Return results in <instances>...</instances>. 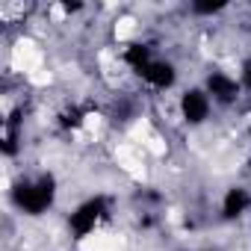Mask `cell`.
<instances>
[{"mask_svg":"<svg viewBox=\"0 0 251 251\" xmlns=\"http://www.w3.org/2000/svg\"><path fill=\"white\" fill-rule=\"evenodd\" d=\"M245 83H248V86H251V62H248V65H245Z\"/></svg>","mask_w":251,"mask_h":251,"instance_id":"cell-7","label":"cell"},{"mask_svg":"<svg viewBox=\"0 0 251 251\" xmlns=\"http://www.w3.org/2000/svg\"><path fill=\"white\" fill-rule=\"evenodd\" d=\"M53 201V180L50 177H42V180H27L15 189V204L30 213V216H39L50 207Z\"/></svg>","mask_w":251,"mask_h":251,"instance_id":"cell-1","label":"cell"},{"mask_svg":"<svg viewBox=\"0 0 251 251\" xmlns=\"http://www.w3.org/2000/svg\"><path fill=\"white\" fill-rule=\"evenodd\" d=\"M103 210H106V204H103V198H92V201H86V204H80L74 213H71V230L77 233V236H86L95 225H98V219L103 216Z\"/></svg>","mask_w":251,"mask_h":251,"instance_id":"cell-2","label":"cell"},{"mask_svg":"<svg viewBox=\"0 0 251 251\" xmlns=\"http://www.w3.org/2000/svg\"><path fill=\"white\" fill-rule=\"evenodd\" d=\"M248 207V195H245V189H230L227 195H225V216L227 219H233V216H239L242 210Z\"/></svg>","mask_w":251,"mask_h":251,"instance_id":"cell-6","label":"cell"},{"mask_svg":"<svg viewBox=\"0 0 251 251\" xmlns=\"http://www.w3.org/2000/svg\"><path fill=\"white\" fill-rule=\"evenodd\" d=\"M139 74H142L145 83H151L154 89H169V86L175 83V68H172L169 62H157V59H151L148 65L139 68Z\"/></svg>","mask_w":251,"mask_h":251,"instance_id":"cell-4","label":"cell"},{"mask_svg":"<svg viewBox=\"0 0 251 251\" xmlns=\"http://www.w3.org/2000/svg\"><path fill=\"white\" fill-rule=\"evenodd\" d=\"M207 89H210V95L216 98V100H233L236 98V92H239V86H236V80H230L227 74H222V71H216V74H210V80H207Z\"/></svg>","mask_w":251,"mask_h":251,"instance_id":"cell-5","label":"cell"},{"mask_svg":"<svg viewBox=\"0 0 251 251\" xmlns=\"http://www.w3.org/2000/svg\"><path fill=\"white\" fill-rule=\"evenodd\" d=\"M180 109H183V118H186L189 124H201V121L207 118V112H210V98H207L204 92L192 89V92L183 95Z\"/></svg>","mask_w":251,"mask_h":251,"instance_id":"cell-3","label":"cell"}]
</instances>
